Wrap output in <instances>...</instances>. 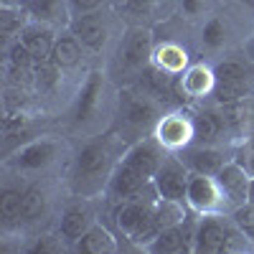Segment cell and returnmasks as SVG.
<instances>
[{"label": "cell", "instance_id": "484cf974", "mask_svg": "<svg viewBox=\"0 0 254 254\" xmlns=\"http://www.w3.org/2000/svg\"><path fill=\"white\" fill-rule=\"evenodd\" d=\"M190 125H193V140L201 142V145H211L221 135V127H224L221 120H219V115H214V112L196 115Z\"/></svg>", "mask_w": 254, "mask_h": 254}, {"label": "cell", "instance_id": "9c48e42d", "mask_svg": "<svg viewBox=\"0 0 254 254\" xmlns=\"http://www.w3.org/2000/svg\"><path fill=\"white\" fill-rule=\"evenodd\" d=\"M216 183H219V190L221 196L231 203V206H244L249 201V181H252V173L247 171V168L234 160V163H226L221 171L214 176Z\"/></svg>", "mask_w": 254, "mask_h": 254}, {"label": "cell", "instance_id": "44dd1931", "mask_svg": "<svg viewBox=\"0 0 254 254\" xmlns=\"http://www.w3.org/2000/svg\"><path fill=\"white\" fill-rule=\"evenodd\" d=\"M186 135H193V125H186L181 117H163L158 122V142L160 145H183L188 137Z\"/></svg>", "mask_w": 254, "mask_h": 254}, {"label": "cell", "instance_id": "7402d4cb", "mask_svg": "<svg viewBox=\"0 0 254 254\" xmlns=\"http://www.w3.org/2000/svg\"><path fill=\"white\" fill-rule=\"evenodd\" d=\"M214 92L219 104H234L249 94V79H214Z\"/></svg>", "mask_w": 254, "mask_h": 254}, {"label": "cell", "instance_id": "9a60e30c", "mask_svg": "<svg viewBox=\"0 0 254 254\" xmlns=\"http://www.w3.org/2000/svg\"><path fill=\"white\" fill-rule=\"evenodd\" d=\"M18 41L33 54L36 61H46V59H51L56 36H54V31H51L49 23H41V20H28L26 28L20 31Z\"/></svg>", "mask_w": 254, "mask_h": 254}, {"label": "cell", "instance_id": "e575fe53", "mask_svg": "<svg viewBox=\"0 0 254 254\" xmlns=\"http://www.w3.org/2000/svg\"><path fill=\"white\" fill-rule=\"evenodd\" d=\"M3 5H15V3H20V0H0Z\"/></svg>", "mask_w": 254, "mask_h": 254}, {"label": "cell", "instance_id": "ffe728a7", "mask_svg": "<svg viewBox=\"0 0 254 254\" xmlns=\"http://www.w3.org/2000/svg\"><path fill=\"white\" fill-rule=\"evenodd\" d=\"M46 208H49L46 190L38 188V186H28L23 190V211H20V224H33L38 219H44L46 216Z\"/></svg>", "mask_w": 254, "mask_h": 254}, {"label": "cell", "instance_id": "5bb4252c", "mask_svg": "<svg viewBox=\"0 0 254 254\" xmlns=\"http://www.w3.org/2000/svg\"><path fill=\"white\" fill-rule=\"evenodd\" d=\"M219 183L214 176H203V173H190L188 178V190H186V201L193 206L196 211L211 214L219 206Z\"/></svg>", "mask_w": 254, "mask_h": 254}, {"label": "cell", "instance_id": "d4e9b609", "mask_svg": "<svg viewBox=\"0 0 254 254\" xmlns=\"http://www.w3.org/2000/svg\"><path fill=\"white\" fill-rule=\"evenodd\" d=\"M122 10L127 15H132L137 23H150V20L160 18V13L165 10V0H125Z\"/></svg>", "mask_w": 254, "mask_h": 254}, {"label": "cell", "instance_id": "cb8c5ba5", "mask_svg": "<svg viewBox=\"0 0 254 254\" xmlns=\"http://www.w3.org/2000/svg\"><path fill=\"white\" fill-rule=\"evenodd\" d=\"M20 211H23V190L5 186L0 190V219H3V224H20Z\"/></svg>", "mask_w": 254, "mask_h": 254}, {"label": "cell", "instance_id": "8d00e7d4", "mask_svg": "<svg viewBox=\"0 0 254 254\" xmlns=\"http://www.w3.org/2000/svg\"><path fill=\"white\" fill-rule=\"evenodd\" d=\"M120 3H125V0H120Z\"/></svg>", "mask_w": 254, "mask_h": 254}, {"label": "cell", "instance_id": "8992f818", "mask_svg": "<svg viewBox=\"0 0 254 254\" xmlns=\"http://www.w3.org/2000/svg\"><path fill=\"white\" fill-rule=\"evenodd\" d=\"M188 178H190V171L188 165L176 158V155H168L163 158L160 168L153 176V188L160 198H168V201H186V190H188Z\"/></svg>", "mask_w": 254, "mask_h": 254}, {"label": "cell", "instance_id": "7a4b0ae2", "mask_svg": "<svg viewBox=\"0 0 254 254\" xmlns=\"http://www.w3.org/2000/svg\"><path fill=\"white\" fill-rule=\"evenodd\" d=\"M163 163V153H160V142L140 137L135 140L127 153L122 155V160L117 163L115 173L107 183V198L112 201H125L135 193H140L142 188H147L153 183V176Z\"/></svg>", "mask_w": 254, "mask_h": 254}, {"label": "cell", "instance_id": "f546056e", "mask_svg": "<svg viewBox=\"0 0 254 254\" xmlns=\"http://www.w3.org/2000/svg\"><path fill=\"white\" fill-rule=\"evenodd\" d=\"M214 79H249V74L239 61H221L214 69Z\"/></svg>", "mask_w": 254, "mask_h": 254}, {"label": "cell", "instance_id": "6da1fadb", "mask_svg": "<svg viewBox=\"0 0 254 254\" xmlns=\"http://www.w3.org/2000/svg\"><path fill=\"white\" fill-rule=\"evenodd\" d=\"M125 153L127 150L120 132H107L89 140L74 158L71 190L81 198H89L107 190V183Z\"/></svg>", "mask_w": 254, "mask_h": 254}, {"label": "cell", "instance_id": "277c9868", "mask_svg": "<svg viewBox=\"0 0 254 254\" xmlns=\"http://www.w3.org/2000/svg\"><path fill=\"white\" fill-rule=\"evenodd\" d=\"M120 135H135L137 140L160 122V107L155 97H150L142 89H125L120 94Z\"/></svg>", "mask_w": 254, "mask_h": 254}, {"label": "cell", "instance_id": "e0dca14e", "mask_svg": "<svg viewBox=\"0 0 254 254\" xmlns=\"http://www.w3.org/2000/svg\"><path fill=\"white\" fill-rule=\"evenodd\" d=\"M74 249L81 254H112V252H117V244L107 229L94 224L87 234L74 242Z\"/></svg>", "mask_w": 254, "mask_h": 254}, {"label": "cell", "instance_id": "83f0119b", "mask_svg": "<svg viewBox=\"0 0 254 254\" xmlns=\"http://www.w3.org/2000/svg\"><path fill=\"white\" fill-rule=\"evenodd\" d=\"M36 64L38 61L33 59V54L15 38L13 44H10V49H8V66H15V69H23V71H31L33 74Z\"/></svg>", "mask_w": 254, "mask_h": 254}, {"label": "cell", "instance_id": "4316f807", "mask_svg": "<svg viewBox=\"0 0 254 254\" xmlns=\"http://www.w3.org/2000/svg\"><path fill=\"white\" fill-rule=\"evenodd\" d=\"M226 20L221 15H214V18H208L206 20V26H203V33H201V41H203V46L211 49V51H216L226 44Z\"/></svg>", "mask_w": 254, "mask_h": 254}, {"label": "cell", "instance_id": "603a6c76", "mask_svg": "<svg viewBox=\"0 0 254 254\" xmlns=\"http://www.w3.org/2000/svg\"><path fill=\"white\" fill-rule=\"evenodd\" d=\"M28 20H31V15L26 13L23 5H18V8L15 5H3V10H0V33H3L5 41L18 38Z\"/></svg>", "mask_w": 254, "mask_h": 254}, {"label": "cell", "instance_id": "5b68a950", "mask_svg": "<svg viewBox=\"0 0 254 254\" xmlns=\"http://www.w3.org/2000/svg\"><path fill=\"white\" fill-rule=\"evenodd\" d=\"M153 61V36L147 26H132L120 41L117 64L127 74H142Z\"/></svg>", "mask_w": 254, "mask_h": 254}, {"label": "cell", "instance_id": "4fadbf2b", "mask_svg": "<svg viewBox=\"0 0 254 254\" xmlns=\"http://www.w3.org/2000/svg\"><path fill=\"white\" fill-rule=\"evenodd\" d=\"M94 226V211L87 201H76L71 203L66 211L61 214L59 221V237H64V242L74 244L79 237H84L87 231Z\"/></svg>", "mask_w": 254, "mask_h": 254}, {"label": "cell", "instance_id": "d6a6232c", "mask_svg": "<svg viewBox=\"0 0 254 254\" xmlns=\"http://www.w3.org/2000/svg\"><path fill=\"white\" fill-rule=\"evenodd\" d=\"M59 242L61 239H54V237H44L41 242H36L33 247H31V252H59L61 247H59Z\"/></svg>", "mask_w": 254, "mask_h": 254}, {"label": "cell", "instance_id": "1f68e13d", "mask_svg": "<svg viewBox=\"0 0 254 254\" xmlns=\"http://www.w3.org/2000/svg\"><path fill=\"white\" fill-rule=\"evenodd\" d=\"M211 0H181V10L188 15V18H196V15H203V10L208 8Z\"/></svg>", "mask_w": 254, "mask_h": 254}, {"label": "cell", "instance_id": "f1b7e54d", "mask_svg": "<svg viewBox=\"0 0 254 254\" xmlns=\"http://www.w3.org/2000/svg\"><path fill=\"white\" fill-rule=\"evenodd\" d=\"M234 226L242 229L244 234L249 237V242H254V203H244V206H237L234 208Z\"/></svg>", "mask_w": 254, "mask_h": 254}, {"label": "cell", "instance_id": "52a82bcc", "mask_svg": "<svg viewBox=\"0 0 254 254\" xmlns=\"http://www.w3.org/2000/svg\"><path fill=\"white\" fill-rule=\"evenodd\" d=\"M231 242H234V229H231L221 216L208 214L196 224V234H193V252L203 254H219L229 252Z\"/></svg>", "mask_w": 254, "mask_h": 254}, {"label": "cell", "instance_id": "4dcf8cb0", "mask_svg": "<svg viewBox=\"0 0 254 254\" xmlns=\"http://www.w3.org/2000/svg\"><path fill=\"white\" fill-rule=\"evenodd\" d=\"M104 5V0H69V13L79 15V13H92L99 10Z\"/></svg>", "mask_w": 254, "mask_h": 254}, {"label": "cell", "instance_id": "3957f363", "mask_svg": "<svg viewBox=\"0 0 254 254\" xmlns=\"http://www.w3.org/2000/svg\"><path fill=\"white\" fill-rule=\"evenodd\" d=\"M115 224L130 242L145 244V247H150V242L160 231L155 221V203L140 198V193L120 201V208L115 211Z\"/></svg>", "mask_w": 254, "mask_h": 254}, {"label": "cell", "instance_id": "ba28073f", "mask_svg": "<svg viewBox=\"0 0 254 254\" xmlns=\"http://www.w3.org/2000/svg\"><path fill=\"white\" fill-rule=\"evenodd\" d=\"M69 31L79 38V44L87 51H102L110 41V20L102 10L71 15Z\"/></svg>", "mask_w": 254, "mask_h": 254}, {"label": "cell", "instance_id": "2e32d148", "mask_svg": "<svg viewBox=\"0 0 254 254\" xmlns=\"http://www.w3.org/2000/svg\"><path fill=\"white\" fill-rule=\"evenodd\" d=\"M181 160L188 165L190 173H203V176H216L221 168L226 165L224 163V155L216 150V147L201 145V142L186 147V150L181 153Z\"/></svg>", "mask_w": 254, "mask_h": 254}, {"label": "cell", "instance_id": "836d02e7", "mask_svg": "<svg viewBox=\"0 0 254 254\" xmlns=\"http://www.w3.org/2000/svg\"><path fill=\"white\" fill-rule=\"evenodd\" d=\"M249 203H254V176L249 181Z\"/></svg>", "mask_w": 254, "mask_h": 254}, {"label": "cell", "instance_id": "ac0fdd59", "mask_svg": "<svg viewBox=\"0 0 254 254\" xmlns=\"http://www.w3.org/2000/svg\"><path fill=\"white\" fill-rule=\"evenodd\" d=\"M81 51L84 46L79 44V38L69 31L64 36H56V44H54V51H51V61L64 71V69H74L76 64L81 61Z\"/></svg>", "mask_w": 254, "mask_h": 254}, {"label": "cell", "instance_id": "d590c367", "mask_svg": "<svg viewBox=\"0 0 254 254\" xmlns=\"http://www.w3.org/2000/svg\"><path fill=\"white\" fill-rule=\"evenodd\" d=\"M244 5H249V8H254V0H242Z\"/></svg>", "mask_w": 254, "mask_h": 254}, {"label": "cell", "instance_id": "7c38bea8", "mask_svg": "<svg viewBox=\"0 0 254 254\" xmlns=\"http://www.w3.org/2000/svg\"><path fill=\"white\" fill-rule=\"evenodd\" d=\"M193 234H196V226H190L188 221L176 224V226H168L160 229L158 237L150 242V252L155 254H181V252H193Z\"/></svg>", "mask_w": 254, "mask_h": 254}, {"label": "cell", "instance_id": "30bf717a", "mask_svg": "<svg viewBox=\"0 0 254 254\" xmlns=\"http://www.w3.org/2000/svg\"><path fill=\"white\" fill-rule=\"evenodd\" d=\"M59 155V142L51 137L28 140L23 147H18L13 155V165L18 171H44Z\"/></svg>", "mask_w": 254, "mask_h": 254}, {"label": "cell", "instance_id": "d6986e66", "mask_svg": "<svg viewBox=\"0 0 254 254\" xmlns=\"http://www.w3.org/2000/svg\"><path fill=\"white\" fill-rule=\"evenodd\" d=\"M20 5L26 8L31 20H41V23L51 26L64 18V10H69V0H20Z\"/></svg>", "mask_w": 254, "mask_h": 254}, {"label": "cell", "instance_id": "8fae6325", "mask_svg": "<svg viewBox=\"0 0 254 254\" xmlns=\"http://www.w3.org/2000/svg\"><path fill=\"white\" fill-rule=\"evenodd\" d=\"M102 104H104V74L92 71L79 92L76 107H74V122L84 125V122L94 120V115H99L102 110Z\"/></svg>", "mask_w": 254, "mask_h": 254}]
</instances>
